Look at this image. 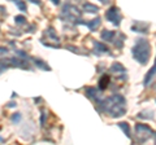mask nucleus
Here are the masks:
<instances>
[{"label":"nucleus","mask_w":156,"mask_h":145,"mask_svg":"<svg viewBox=\"0 0 156 145\" xmlns=\"http://www.w3.org/2000/svg\"><path fill=\"white\" fill-rule=\"evenodd\" d=\"M98 103L104 113L109 114L113 118L121 117L126 112V101L120 95H113L105 100H98Z\"/></svg>","instance_id":"obj_1"},{"label":"nucleus","mask_w":156,"mask_h":145,"mask_svg":"<svg viewBox=\"0 0 156 145\" xmlns=\"http://www.w3.org/2000/svg\"><path fill=\"white\" fill-rule=\"evenodd\" d=\"M150 51H151V46L148 40L140 38V39L136 40L135 46L131 49V53H133V57L136 61L144 65V64H147V61L150 59Z\"/></svg>","instance_id":"obj_2"},{"label":"nucleus","mask_w":156,"mask_h":145,"mask_svg":"<svg viewBox=\"0 0 156 145\" xmlns=\"http://www.w3.org/2000/svg\"><path fill=\"white\" fill-rule=\"evenodd\" d=\"M135 133L138 136V141L144 143L146 140H148L152 136V130L146 124H136L135 126Z\"/></svg>","instance_id":"obj_3"},{"label":"nucleus","mask_w":156,"mask_h":145,"mask_svg":"<svg viewBox=\"0 0 156 145\" xmlns=\"http://www.w3.org/2000/svg\"><path fill=\"white\" fill-rule=\"evenodd\" d=\"M61 16L65 17L66 20H78V18H81V12L80 9L77 7H73V5H69V4H66V5L62 8V12H61Z\"/></svg>","instance_id":"obj_4"},{"label":"nucleus","mask_w":156,"mask_h":145,"mask_svg":"<svg viewBox=\"0 0 156 145\" xmlns=\"http://www.w3.org/2000/svg\"><path fill=\"white\" fill-rule=\"evenodd\" d=\"M105 17H107V20L113 23L115 26H119L120 22H121V13H120V9L116 8V7L109 8L108 11H107V13H105Z\"/></svg>","instance_id":"obj_5"},{"label":"nucleus","mask_w":156,"mask_h":145,"mask_svg":"<svg viewBox=\"0 0 156 145\" xmlns=\"http://www.w3.org/2000/svg\"><path fill=\"white\" fill-rule=\"evenodd\" d=\"M81 23H83V25H86L87 27H90L91 31H95L96 29L99 27V25H100V17L94 18L92 21H89V22H81Z\"/></svg>","instance_id":"obj_6"},{"label":"nucleus","mask_w":156,"mask_h":145,"mask_svg":"<svg viewBox=\"0 0 156 145\" xmlns=\"http://www.w3.org/2000/svg\"><path fill=\"white\" fill-rule=\"evenodd\" d=\"M115 35H116L115 31L104 30L103 32H101V39L105 40V42H113L115 40Z\"/></svg>","instance_id":"obj_7"},{"label":"nucleus","mask_w":156,"mask_h":145,"mask_svg":"<svg viewBox=\"0 0 156 145\" xmlns=\"http://www.w3.org/2000/svg\"><path fill=\"white\" fill-rule=\"evenodd\" d=\"M156 75V61H155V65H154V67L151 69L148 72H147V75H146V78H144V86H147V84H150V82L154 79V76Z\"/></svg>","instance_id":"obj_8"},{"label":"nucleus","mask_w":156,"mask_h":145,"mask_svg":"<svg viewBox=\"0 0 156 145\" xmlns=\"http://www.w3.org/2000/svg\"><path fill=\"white\" fill-rule=\"evenodd\" d=\"M109 84V75H103L99 80V88L100 89H105Z\"/></svg>","instance_id":"obj_9"},{"label":"nucleus","mask_w":156,"mask_h":145,"mask_svg":"<svg viewBox=\"0 0 156 145\" xmlns=\"http://www.w3.org/2000/svg\"><path fill=\"white\" fill-rule=\"evenodd\" d=\"M94 44H95V51H98L96 53H99V55H101V53H107V52H108V47H107V46L101 44V43H99V42H95Z\"/></svg>","instance_id":"obj_10"},{"label":"nucleus","mask_w":156,"mask_h":145,"mask_svg":"<svg viewBox=\"0 0 156 145\" xmlns=\"http://www.w3.org/2000/svg\"><path fill=\"white\" fill-rule=\"evenodd\" d=\"M111 71H113V72H116V74H119V72H125L126 70H125V67L121 65V64H119V62H115V64L111 66Z\"/></svg>","instance_id":"obj_11"},{"label":"nucleus","mask_w":156,"mask_h":145,"mask_svg":"<svg viewBox=\"0 0 156 145\" xmlns=\"http://www.w3.org/2000/svg\"><path fill=\"white\" fill-rule=\"evenodd\" d=\"M12 66V61L11 59L9 60H5V61H0V74H3L4 71H5L8 67H11Z\"/></svg>","instance_id":"obj_12"},{"label":"nucleus","mask_w":156,"mask_h":145,"mask_svg":"<svg viewBox=\"0 0 156 145\" xmlns=\"http://www.w3.org/2000/svg\"><path fill=\"white\" fill-rule=\"evenodd\" d=\"M83 9H85L86 12H89V13H96L98 11H99V8H98L96 5H94V4H89V3L85 4Z\"/></svg>","instance_id":"obj_13"},{"label":"nucleus","mask_w":156,"mask_h":145,"mask_svg":"<svg viewBox=\"0 0 156 145\" xmlns=\"http://www.w3.org/2000/svg\"><path fill=\"white\" fill-rule=\"evenodd\" d=\"M119 127L124 130V132H125L126 136L131 137V135H130V126L128 123H126V122H121V123H119Z\"/></svg>","instance_id":"obj_14"},{"label":"nucleus","mask_w":156,"mask_h":145,"mask_svg":"<svg viewBox=\"0 0 156 145\" xmlns=\"http://www.w3.org/2000/svg\"><path fill=\"white\" fill-rule=\"evenodd\" d=\"M33 61H34V64H35L37 66H39V67H42V69H44V70H50V66H48L47 64H44L42 60H37V59H33Z\"/></svg>","instance_id":"obj_15"},{"label":"nucleus","mask_w":156,"mask_h":145,"mask_svg":"<svg viewBox=\"0 0 156 145\" xmlns=\"http://www.w3.org/2000/svg\"><path fill=\"white\" fill-rule=\"evenodd\" d=\"M14 3H16V5L21 9V11H26V4L22 2V0H14Z\"/></svg>","instance_id":"obj_16"},{"label":"nucleus","mask_w":156,"mask_h":145,"mask_svg":"<svg viewBox=\"0 0 156 145\" xmlns=\"http://www.w3.org/2000/svg\"><path fill=\"white\" fill-rule=\"evenodd\" d=\"M14 20H16V23H18V25H22V23H25L26 18L23 17V16H17L16 18H14Z\"/></svg>","instance_id":"obj_17"},{"label":"nucleus","mask_w":156,"mask_h":145,"mask_svg":"<svg viewBox=\"0 0 156 145\" xmlns=\"http://www.w3.org/2000/svg\"><path fill=\"white\" fill-rule=\"evenodd\" d=\"M138 25H139V23H138ZM147 27H148V23H147V25H146V29H147ZM131 29H133V31H140V25H139V27L133 26ZM142 32H147V31H146V30H142Z\"/></svg>","instance_id":"obj_18"},{"label":"nucleus","mask_w":156,"mask_h":145,"mask_svg":"<svg viewBox=\"0 0 156 145\" xmlns=\"http://www.w3.org/2000/svg\"><path fill=\"white\" fill-rule=\"evenodd\" d=\"M8 53V49L5 47H0V56H4V55H7Z\"/></svg>","instance_id":"obj_19"},{"label":"nucleus","mask_w":156,"mask_h":145,"mask_svg":"<svg viewBox=\"0 0 156 145\" xmlns=\"http://www.w3.org/2000/svg\"><path fill=\"white\" fill-rule=\"evenodd\" d=\"M20 119H21V115H20V114H13V117H12L13 122H18Z\"/></svg>","instance_id":"obj_20"},{"label":"nucleus","mask_w":156,"mask_h":145,"mask_svg":"<svg viewBox=\"0 0 156 145\" xmlns=\"http://www.w3.org/2000/svg\"><path fill=\"white\" fill-rule=\"evenodd\" d=\"M100 2L103 3V4H108V2H109V0H100Z\"/></svg>","instance_id":"obj_21"},{"label":"nucleus","mask_w":156,"mask_h":145,"mask_svg":"<svg viewBox=\"0 0 156 145\" xmlns=\"http://www.w3.org/2000/svg\"><path fill=\"white\" fill-rule=\"evenodd\" d=\"M52 2H53V3H55V4H56V5H57V4H60V0H52Z\"/></svg>","instance_id":"obj_22"},{"label":"nucleus","mask_w":156,"mask_h":145,"mask_svg":"<svg viewBox=\"0 0 156 145\" xmlns=\"http://www.w3.org/2000/svg\"><path fill=\"white\" fill-rule=\"evenodd\" d=\"M155 141H156V133H155Z\"/></svg>","instance_id":"obj_23"}]
</instances>
